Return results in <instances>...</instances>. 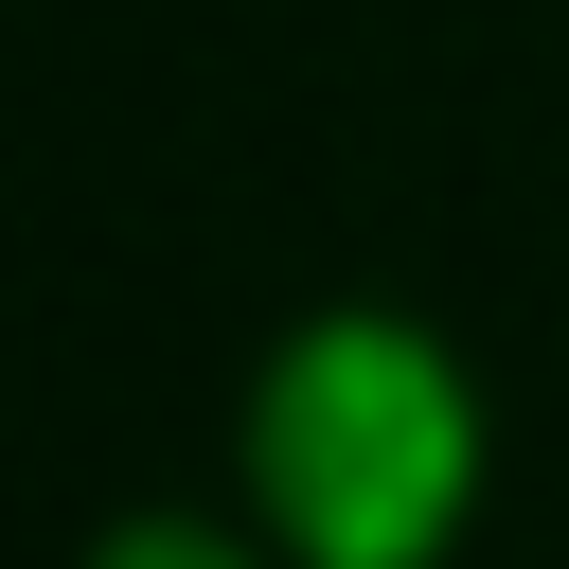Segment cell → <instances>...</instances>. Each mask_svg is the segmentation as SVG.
Wrapping results in <instances>:
<instances>
[{"label":"cell","mask_w":569,"mask_h":569,"mask_svg":"<svg viewBox=\"0 0 569 569\" xmlns=\"http://www.w3.org/2000/svg\"><path fill=\"white\" fill-rule=\"evenodd\" d=\"M107 569H249V551H213V533H178V516H160V533H107Z\"/></svg>","instance_id":"7a4b0ae2"},{"label":"cell","mask_w":569,"mask_h":569,"mask_svg":"<svg viewBox=\"0 0 569 569\" xmlns=\"http://www.w3.org/2000/svg\"><path fill=\"white\" fill-rule=\"evenodd\" d=\"M249 445H267V498H284V533L320 569H427L445 516H462V462H480L462 373L409 320H302Z\"/></svg>","instance_id":"6da1fadb"}]
</instances>
